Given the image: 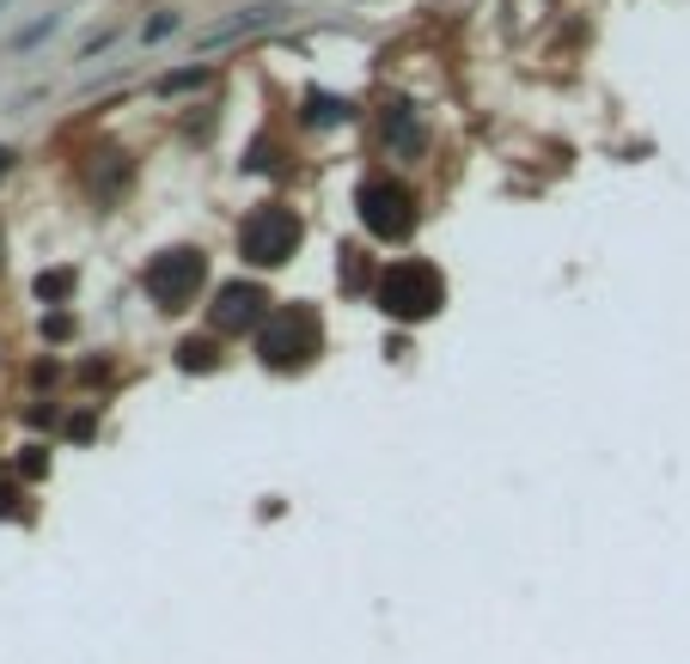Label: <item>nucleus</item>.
<instances>
[{
    "label": "nucleus",
    "mask_w": 690,
    "mask_h": 664,
    "mask_svg": "<svg viewBox=\"0 0 690 664\" xmlns=\"http://www.w3.org/2000/svg\"><path fill=\"white\" fill-rule=\"evenodd\" d=\"M324 348V329H319V312L305 305H288V312H269L263 329H257V353H263L269 372H300L312 366Z\"/></svg>",
    "instance_id": "1"
},
{
    "label": "nucleus",
    "mask_w": 690,
    "mask_h": 664,
    "mask_svg": "<svg viewBox=\"0 0 690 664\" xmlns=\"http://www.w3.org/2000/svg\"><path fill=\"white\" fill-rule=\"evenodd\" d=\"M446 305V281H440L434 262H391L379 274V312L398 317V324H422Z\"/></svg>",
    "instance_id": "2"
},
{
    "label": "nucleus",
    "mask_w": 690,
    "mask_h": 664,
    "mask_svg": "<svg viewBox=\"0 0 690 664\" xmlns=\"http://www.w3.org/2000/svg\"><path fill=\"white\" fill-rule=\"evenodd\" d=\"M355 208H360V220H367L373 238H410V226H416L410 189H403V183H391V177L360 183V189H355Z\"/></svg>",
    "instance_id": "3"
},
{
    "label": "nucleus",
    "mask_w": 690,
    "mask_h": 664,
    "mask_svg": "<svg viewBox=\"0 0 690 664\" xmlns=\"http://www.w3.org/2000/svg\"><path fill=\"white\" fill-rule=\"evenodd\" d=\"M202 250H165V257L147 262V293H153V305H165V312H184L190 300H196L202 287Z\"/></svg>",
    "instance_id": "4"
},
{
    "label": "nucleus",
    "mask_w": 690,
    "mask_h": 664,
    "mask_svg": "<svg viewBox=\"0 0 690 664\" xmlns=\"http://www.w3.org/2000/svg\"><path fill=\"white\" fill-rule=\"evenodd\" d=\"M293 244H300V220H293L288 208H257L251 220H245V232H239V250L257 262V269H276V262H288Z\"/></svg>",
    "instance_id": "5"
},
{
    "label": "nucleus",
    "mask_w": 690,
    "mask_h": 664,
    "mask_svg": "<svg viewBox=\"0 0 690 664\" xmlns=\"http://www.w3.org/2000/svg\"><path fill=\"white\" fill-rule=\"evenodd\" d=\"M281 19H288V7H281V0H257V7H239L233 19L208 25V31L196 37V50H226V43H239V37H263V31H276Z\"/></svg>",
    "instance_id": "6"
},
{
    "label": "nucleus",
    "mask_w": 690,
    "mask_h": 664,
    "mask_svg": "<svg viewBox=\"0 0 690 664\" xmlns=\"http://www.w3.org/2000/svg\"><path fill=\"white\" fill-rule=\"evenodd\" d=\"M263 287H245V281H233V287H220V305H214V329H263Z\"/></svg>",
    "instance_id": "7"
},
{
    "label": "nucleus",
    "mask_w": 690,
    "mask_h": 664,
    "mask_svg": "<svg viewBox=\"0 0 690 664\" xmlns=\"http://www.w3.org/2000/svg\"><path fill=\"white\" fill-rule=\"evenodd\" d=\"M386 141H398V153H416V122H410V110H391V117H386Z\"/></svg>",
    "instance_id": "8"
},
{
    "label": "nucleus",
    "mask_w": 690,
    "mask_h": 664,
    "mask_svg": "<svg viewBox=\"0 0 690 664\" xmlns=\"http://www.w3.org/2000/svg\"><path fill=\"white\" fill-rule=\"evenodd\" d=\"M336 117H348V105H336V98H324V91H312V98H305V122H336Z\"/></svg>",
    "instance_id": "9"
},
{
    "label": "nucleus",
    "mask_w": 690,
    "mask_h": 664,
    "mask_svg": "<svg viewBox=\"0 0 690 664\" xmlns=\"http://www.w3.org/2000/svg\"><path fill=\"white\" fill-rule=\"evenodd\" d=\"M177 366H190V372L202 366V372H208V366H214V348H208V341H184V348H177Z\"/></svg>",
    "instance_id": "10"
},
{
    "label": "nucleus",
    "mask_w": 690,
    "mask_h": 664,
    "mask_svg": "<svg viewBox=\"0 0 690 664\" xmlns=\"http://www.w3.org/2000/svg\"><path fill=\"white\" fill-rule=\"evenodd\" d=\"M190 86H202V67H184V74L160 79V91H190Z\"/></svg>",
    "instance_id": "11"
},
{
    "label": "nucleus",
    "mask_w": 690,
    "mask_h": 664,
    "mask_svg": "<svg viewBox=\"0 0 690 664\" xmlns=\"http://www.w3.org/2000/svg\"><path fill=\"white\" fill-rule=\"evenodd\" d=\"M67 287H74V281H67V274H43V281H37V293H43V300H62Z\"/></svg>",
    "instance_id": "12"
},
{
    "label": "nucleus",
    "mask_w": 690,
    "mask_h": 664,
    "mask_svg": "<svg viewBox=\"0 0 690 664\" xmlns=\"http://www.w3.org/2000/svg\"><path fill=\"white\" fill-rule=\"evenodd\" d=\"M172 31H177V13H160V19H153V25L141 31V37H172Z\"/></svg>",
    "instance_id": "13"
},
{
    "label": "nucleus",
    "mask_w": 690,
    "mask_h": 664,
    "mask_svg": "<svg viewBox=\"0 0 690 664\" xmlns=\"http://www.w3.org/2000/svg\"><path fill=\"white\" fill-rule=\"evenodd\" d=\"M7 165H13V153H7V146H0V177H7Z\"/></svg>",
    "instance_id": "14"
},
{
    "label": "nucleus",
    "mask_w": 690,
    "mask_h": 664,
    "mask_svg": "<svg viewBox=\"0 0 690 664\" xmlns=\"http://www.w3.org/2000/svg\"><path fill=\"white\" fill-rule=\"evenodd\" d=\"M0 7H7V0H0Z\"/></svg>",
    "instance_id": "15"
}]
</instances>
